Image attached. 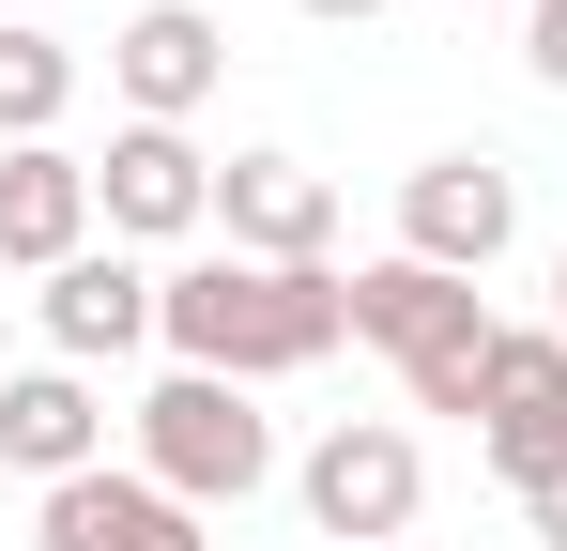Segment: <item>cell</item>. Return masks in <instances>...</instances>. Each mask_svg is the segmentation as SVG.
I'll list each match as a JSON object with an SVG mask.
<instances>
[{
	"mask_svg": "<svg viewBox=\"0 0 567 551\" xmlns=\"http://www.w3.org/2000/svg\"><path fill=\"white\" fill-rule=\"evenodd\" d=\"M353 337L399 353L414 414H475V383H491V353H506L491 291H475V276H430V261H369L353 276Z\"/></svg>",
	"mask_w": 567,
	"mask_h": 551,
	"instance_id": "2",
	"label": "cell"
},
{
	"mask_svg": "<svg viewBox=\"0 0 567 551\" xmlns=\"http://www.w3.org/2000/svg\"><path fill=\"white\" fill-rule=\"evenodd\" d=\"M522 62H537V77L567 92V0H522Z\"/></svg>",
	"mask_w": 567,
	"mask_h": 551,
	"instance_id": "15",
	"label": "cell"
},
{
	"mask_svg": "<svg viewBox=\"0 0 567 551\" xmlns=\"http://www.w3.org/2000/svg\"><path fill=\"white\" fill-rule=\"evenodd\" d=\"M383 551H414V537H383Z\"/></svg>",
	"mask_w": 567,
	"mask_h": 551,
	"instance_id": "20",
	"label": "cell"
},
{
	"mask_svg": "<svg viewBox=\"0 0 567 551\" xmlns=\"http://www.w3.org/2000/svg\"><path fill=\"white\" fill-rule=\"evenodd\" d=\"M138 475L169 490V506H246L261 475H277V429L246 414V383H215V367H169L154 398H138Z\"/></svg>",
	"mask_w": 567,
	"mask_h": 551,
	"instance_id": "3",
	"label": "cell"
},
{
	"mask_svg": "<svg viewBox=\"0 0 567 551\" xmlns=\"http://www.w3.org/2000/svg\"><path fill=\"white\" fill-rule=\"evenodd\" d=\"M291 15H322V31H369V15H383V0H291Z\"/></svg>",
	"mask_w": 567,
	"mask_h": 551,
	"instance_id": "17",
	"label": "cell"
},
{
	"mask_svg": "<svg viewBox=\"0 0 567 551\" xmlns=\"http://www.w3.org/2000/svg\"><path fill=\"white\" fill-rule=\"evenodd\" d=\"M553 337H567V261H553Z\"/></svg>",
	"mask_w": 567,
	"mask_h": 551,
	"instance_id": "18",
	"label": "cell"
},
{
	"mask_svg": "<svg viewBox=\"0 0 567 551\" xmlns=\"http://www.w3.org/2000/svg\"><path fill=\"white\" fill-rule=\"evenodd\" d=\"M522 521H537V551H567V459L537 475V490H522Z\"/></svg>",
	"mask_w": 567,
	"mask_h": 551,
	"instance_id": "16",
	"label": "cell"
},
{
	"mask_svg": "<svg viewBox=\"0 0 567 551\" xmlns=\"http://www.w3.org/2000/svg\"><path fill=\"white\" fill-rule=\"evenodd\" d=\"M154 291H169V276H138L123 246H78V261L47 276V353H62V367L138 353V337H154Z\"/></svg>",
	"mask_w": 567,
	"mask_h": 551,
	"instance_id": "12",
	"label": "cell"
},
{
	"mask_svg": "<svg viewBox=\"0 0 567 551\" xmlns=\"http://www.w3.org/2000/svg\"><path fill=\"white\" fill-rule=\"evenodd\" d=\"M307 537H338V551H383V537H414V506H430V459H414V429L399 414H338L322 445H307Z\"/></svg>",
	"mask_w": 567,
	"mask_h": 551,
	"instance_id": "4",
	"label": "cell"
},
{
	"mask_svg": "<svg viewBox=\"0 0 567 551\" xmlns=\"http://www.w3.org/2000/svg\"><path fill=\"white\" fill-rule=\"evenodd\" d=\"M154 337L169 367H215V383H291V367H322L353 337V276L338 261H185L154 291Z\"/></svg>",
	"mask_w": 567,
	"mask_h": 551,
	"instance_id": "1",
	"label": "cell"
},
{
	"mask_svg": "<svg viewBox=\"0 0 567 551\" xmlns=\"http://www.w3.org/2000/svg\"><path fill=\"white\" fill-rule=\"evenodd\" d=\"M0 383H16V353H0Z\"/></svg>",
	"mask_w": 567,
	"mask_h": 551,
	"instance_id": "19",
	"label": "cell"
},
{
	"mask_svg": "<svg viewBox=\"0 0 567 551\" xmlns=\"http://www.w3.org/2000/svg\"><path fill=\"white\" fill-rule=\"evenodd\" d=\"M78 246H93V169H78L62 138L0 154V261H16V276H62Z\"/></svg>",
	"mask_w": 567,
	"mask_h": 551,
	"instance_id": "13",
	"label": "cell"
},
{
	"mask_svg": "<svg viewBox=\"0 0 567 551\" xmlns=\"http://www.w3.org/2000/svg\"><path fill=\"white\" fill-rule=\"evenodd\" d=\"M107 77H123L138 123H199V92L230 77V31H215L199 0H138V15H123V46H107Z\"/></svg>",
	"mask_w": 567,
	"mask_h": 551,
	"instance_id": "9",
	"label": "cell"
},
{
	"mask_svg": "<svg viewBox=\"0 0 567 551\" xmlns=\"http://www.w3.org/2000/svg\"><path fill=\"white\" fill-rule=\"evenodd\" d=\"M475 445H491L506 490H537V475L567 459V337L553 322H506V353H491V383H475Z\"/></svg>",
	"mask_w": 567,
	"mask_h": 551,
	"instance_id": "6",
	"label": "cell"
},
{
	"mask_svg": "<svg viewBox=\"0 0 567 551\" xmlns=\"http://www.w3.org/2000/svg\"><path fill=\"white\" fill-rule=\"evenodd\" d=\"M0 459H16V475H31V490H62V475H93L107 459V398H93V367H16V383H0Z\"/></svg>",
	"mask_w": 567,
	"mask_h": 551,
	"instance_id": "11",
	"label": "cell"
},
{
	"mask_svg": "<svg viewBox=\"0 0 567 551\" xmlns=\"http://www.w3.org/2000/svg\"><path fill=\"white\" fill-rule=\"evenodd\" d=\"M31 537L47 551H215L199 537V506H169V490H154V475H62V490H47V506H31Z\"/></svg>",
	"mask_w": 567,
	"mask_h": 551,
	"instance_id": "10",
	"label": "cell"
},
{
	"mask_svg": "<svg viewBox=\"0 0 567 551\" xmlns=\"http://www.w3.org/2000/svg\"><path fill=\"white\" fill-rule=\"evenodd\" d=\"M62 107H78V46H62V31H31V15H0V154L62 138Z\"/></svg>",
	"mask_w": 567,
	"mask_h": 551,
	"instance_id": "14",
	"label": "cell"
},
{
	"mask_svg": "<svg viewBox=\"0 0 567 551\" xmlns=\"http://www.w3.org/2000/svg\"><path fill=\"white\" fill-rule=\"evenodd\" d=\"M93 215L123 246H169V230H215V154H199L185 123H123L93 169Z\"/></svg>",
	"mask_w": 567,
	"mask_h": 551,
	"instance_id": "7",
	"label": "cell"
},
{
	"mask_svg": "<svg viewBox=\"0 0 567 551\" xmlns=\"http://www.w3.org/2000/svg\"><path fill=\"white\" fill-rule=\"evenodd\" d=\"M215 230H230V261H322L338 246V184L307 154H230L215 169Z\"/></svg>",
	"mask_w": 567,
	"mask_h": 551,
	"instance_id": "8",
	"label": "cell"
},
{
	"mask_svg": "<svg viewBox=\"0 0 567 551\" xmlns=\"http://www.w3.org/2000/svg\"><path fill=\"white\" fill-rule=\"evenodd\" d=\"M522 246V184L491 169V154H430V169L399 184V261H430V276H475L491 291V261Z\"/></svg>",
	"mask_w": 567,
	"mask_h": 551,
	"instance_id": "5",
	"label": "cell"
}]
</instances>
